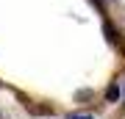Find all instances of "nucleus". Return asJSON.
<instances>
[{
	"instance_id": "2",
	"label": "nucleus",
	"mask_w": 125,
	"mask_h": 119,
	"mask_svg": "<svg viewBox=\"0 0 125 119\" xmlns=\"http://www.w3.org/2000/svg\"><path fill=\"white\" fill-rule=\"evenodd\" d=\"M67 119H92V116H86V114H70Z\"/></svg>"
},
{
	"instance_id": "1",
	"label": "nucleus",
	"mask_w": 125,
	"mask_h": 119,
	"mask_svg": "<svg viewBox=\"0 0 125 119\" xmlns=\"http://www.w3.org/2000/svg\"><path fill=\"white\" fill-rule=\"evenodd\" d=\"M120 97H122V92H120V86H117V83H111V86L106 89V100H108V102H117Z\"/></svg>"
}]
</instances>
